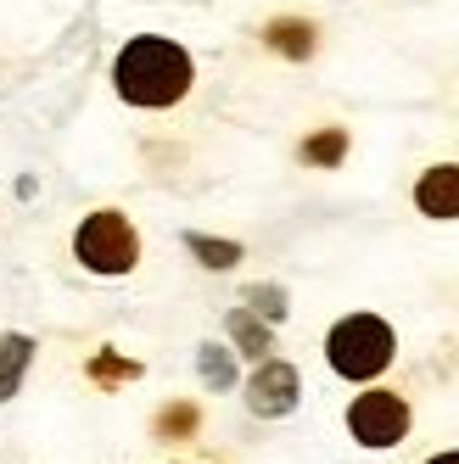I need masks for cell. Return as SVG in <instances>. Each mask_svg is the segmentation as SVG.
<instances>
[{
  "label": "cell",
  "instance_id": "1",
  "mask_svg": "<svg viewBox=\"0 0 459 464\" xmlns=\"http://www.w3.org/2000/svg\"><path fill=\"white\" fill-rule=\"evenodd\" d=\"M190 51L174 45V40H162V34H141V40H129L112 62V84L129 107H174L190 95Z\"/></svg>",
  "mask_w": 459,
  "mask_h": 464
},
{
  "label": "cell",
  "instance_id": "2",
  "mask_svg": "<svg viewBox=\"0 0 459 464\" xmlns=\"http://www.w3.org/2000/svg\"><path fill=\"white\" fill-rule=\"evenodd\" d=\"M392 353H398V336H392V324L376 319V314H347L331 324V336H325V363L342 375V381H376Z\"/></svg>",
  "mask_w": 459,
  "mask_h": 464
},
{
  "label": "cell",
  "instance_id": "3",
  "mask_svg": "<svg viewBox=\"0 0 459 464\" xmlns=\"http://www.w3.org/2000/svg\"><path fill=\"white\" fill-rule=\"evenodd\" d=\"M73 257L90 275H129L141 263V236H135V224H129L118 208H102V213H90L79 224Z\"/></svg>",
  "mask_w": 459,
  "mask_h": 464
},
{
  "label": "cell",
  "instance_id": "4",
  "mask_svg": "<svg viewBox=\"0 0 459 464\" xmlns=\"http://www.w3.org/2000/svg\"><path fill=\"white\" fill-rule=\"evenodd\" d=\"M347 430H353L358 448H398L409 437V403L386 386L358 392L353 409H347Z\"/></svg>",
  "mask_w": 459,
  "mask_h": 464
},
{
  "label": "cell",
  "instance_id": "5",
  "mask_svg": "<svg viewBox=\"0 0 459 464\" xmlns=\"http://www.w3.org/2000/svg\"><path fill=\"white\" fill-rule=\"evenodd\" d=\"M298 397H303V381H298V370H291V363L258 358V375L247 381V409H252L258 420L291 414V409H298Z\"/></svg>",
  "mask_w": 459,
  "mask_h": 464
},
{
  "label": "cell",
  "instance_id": "6",
  "mask_svg": "<svg viewBox=\"0 0 459 464\" xmlns=\"http://www.w3.org/2000/svg\"><path fill=\"white\" fill-rule=\"evenodd\" d=\"M415 208L425 218H459V162H437L415 185Z\"/></svg>",
  "mask_w": 459,
  "mask_h": 464
},
{
  "label": "cell",
  "instance_id": "7",
  "mask_svg": "<svg viewBox=\"0 0 459 464\" xmlns=\"http://www.w3.org/2000/svg\"><path fill=\"white\" fill-rule=\"evenodd\" d=\"M28 363H34V336H23V330H6V336H0V403L23 392Z\"/></svg>",
  "mask_w": 459,
  "mask_h": 464
},
{
  "label": "cell",
  "instance_id": "8",
  "mask_svg": "<svg viewBox=\"0 0 459 464\" xmlns=\"http://www.w3.org/2000/svg\"><path fill=\"white\" fill-rule=\"evenodd\" d=\"M264 40H269L280 56L303 62V56H314V23H308V17H275V23L264 28Z\"/></svg>",
  "mask_w": 459,
  "mask_h": 464
},
{
  "label": "cell",
  "instance_id": "9",
  "mask_svg": "<svg viewBox=\"0 0 459 464\" xmlns=\"http://www.w3.org/2000/svg\"><path fill=\"white\" fill-rule=\"evenodd\" d=\"M230 342H236V353H247V358H269V319H258L252 308H236L230 314Z\"/></svg>",
  "mask_w": 459,
  "mask_h": 464
},
{
  "label": "cell",
  "instance_id": "10",
  "mask_svg": "<svg viewBox=\"0 0 459 464\" xmlns=\"http://www.w3.org/2000/svg\"><path fill=\"white\" fill-rule=\"evenodd\" d=\"M196 370H202L208 392H230V386H236V358H230V347H219V342L196 347Z\"/></svg>",
  "mask_w": 459,
  "mask_h": 464
},
{
  "label": "cell",
  "instance_id": "11",
  "mask_svg": "<svg viewBox=\"0 0 459 464\" xmlns=\"http://www.w3.org/2000/svg\"><path fill=\"white\" fill-rule=\"evenodd\" d=\"M342 157H347V129H319L303 140V162H314V169H337Z\"/></svg>",
  "mask_w": 459,
  "mask_h": 464
},
{
  "label": "cell",
  "instance_id": "12",
  "mask_svg": "<svg viewBox=\"0 0 459 464\" xmlns=\"http://www.w3.org/2000/svg\"><path fill=\"white\" fill-rule=\"evenodd\" d=\"M185 246L208 263V269H236L241 263V246L236 241H213V236H185Z\"/></svg>",
  "mask_w": 459,
  "mask_h": 464
},
{
  "label": "cell",
  "instance_id": "13",
  "mask_svg": "<svg viewBox=\"0 0 459 464\" xmlns=\"http://www.w3.org/2000/svg\"><path fill=\"white\" fill-rule=\"evenodd\" d=\"M196 425H202V414H196V403H169V409L157 414V437L180 442V437H190Z\"/></svg>",
  "mask_w": 459,
  "mask_h": 464
},
{
  "label": "cell",
  "instance_id": "14",
  "mask_svg": "<svg viewBox=\"0 0 459 464\" xmlns=\"http://www.w3.org/2000/svg\"><path fill=\"white\" fill-rule=\"evenodd\" d=\"M241 303H247L258 319H269V324H275V319H286V291H280V285H247Z\"/></svg>",
  "mask_w": 459,
  "mask_h": 464
},
{
  "label": "cell",
  "instance_id": "15",
  "mask_svg": "<svg viewBox=\"0 0 459 464\" xmlns=\"http://www.w3.org/2000/svg\"><path fill=\"white\" fill-rule=\"evenodd\" d=\"M90 375H95V381H135V375H141V363H123L118 353H102V358L90 363Z\"/></svg>",
  "mask_w": 459,
  "mask_h": 464
},
{
  "label": "cell",
  "instance_id": "16",
  "mask_svg": "<svg viewBox=\"0 0 459 464\" xmlns=\"http://www.w3.org/2000/svg\"><path fill=\"white\" fill-rule=\"evenodd\" d=\"M425 464H459V453H437V459H425Z\"/></svg>",
  "mask_w": 459,
  "mask_h": 464
}]
</instances>
